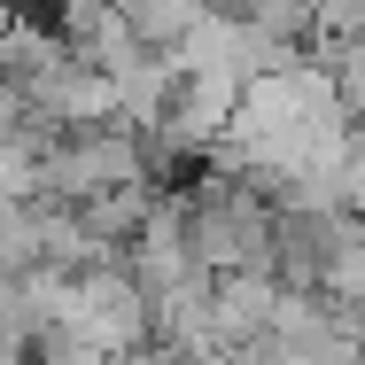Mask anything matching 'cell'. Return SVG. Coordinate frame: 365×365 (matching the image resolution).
Segmentation results:
<instances>
[{"label": "cell", "mask_w": 365, "mask_h": 365, "mask_svg": "<svg viewBox=\"0 0 365 365\" xmlns=\"http://www.w3.org/2000/svg\"><path fill=\"white\" fill-rule=\"evenodd\" d=\"M24 109L47 117V125H63V133H71V125H109V117H117V78L71 55V63H55L47 78L24 86Z\"/></svg>", "instance_id": "1"}, {"label": "cell", "mask_w": 365, "mask_h": 365, "mask_svg": "<svg viewBox=\"0 0 365 365\" xmlns=\"http://www.w3.org/2000/svg\"><path fill=\"white\" fill-rule=\"evenodd\" d=\"M272 303H280V280H272V272H218V288H210L218 358H225V350H241L249 334H272Z\"/></svg>", "instance_id": "2"}, {"label": "cell", "mask_w": 365, "mask_h": 365, "mask_svg": "<svg viewBox=\"0 0 365 365\" xmlns=\"http://www.w3.org/2000/svg\"><path fill=\"white\" fill-rule=\"evenodd\" d=\"M55 63H71V39L55 31V16L39 24V8H8L0 16V78L8 86H31V78H47Z\"/></svg>", "instance_id": "3"}, {"label": "cell", "mask_w": 365, "mask_h": 365, "mask_svg": "<svg viewBox=\"0 0 365 365\" xmlns=\"http://www.w3.org/2000/svg\"><path fill=\"white\" fill-rule=\"evenodd\" d=\"M125 8V24L140 31L148 47H179L187 31H195V16L210 8V0H117Z\"/></svg>", "instance_id": "4"}, {"label": "cell", "mask_w": 365, "mask_h": 365, "mask_svg": "<svg viewBox=\"0 0 365 365\" xmlns=\"http://www.w3.org/2000/svg\"><path fill=\"white\" fill-rule=\"evenodd\" d=\"M0 272H8V264H0Z\"/></svg>", "instance_id": "5"}]
</instances>
